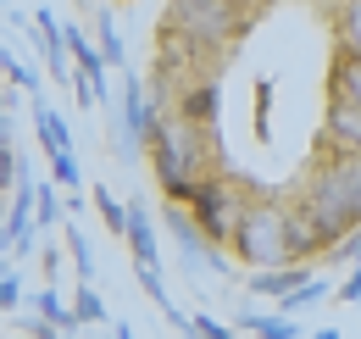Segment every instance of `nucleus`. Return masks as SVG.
<instances>
[{"label": "nucleus", "instance_id": "f257e3e1", "mask_svg": "<svg viewBox=\"0 0 361 339\" xmlns=\"http://www.w3.org/2000/svg\"><path fill=\"white\" fill-rule=\"evenodd\" d=\"M145 150H150V172L161 184L167 201H189V189L206 178V172L223 167V139L217 128H200L183 112H161L150 133H145Z\"/></svg>", "mask_w": 361, "mask_h": 339}, {"label": "nucleus", "instance_id": "f03ea898", "mask_svg": "<svg viewBox=\"0 0 361 339\" xmlns=\"http://www.w3.org/2000/svg\"><path fill=\"white\" fill-rule=\"evenodd\" d=\"M228 256H233L245 273L295 261V251H289V201L250 195L245 212H239V222H233V234H228Z\"/></svg>", "mask_w": 361, "mask_h": 339}, {"label": "nucleus", "instance_id": "7ed1b4c3", "mask_svg": "<svg viewBox=\"0 0 361 339\" xmlns=\"http://www.w3.org/2000/svg\"><path fill=\"white\" fill-rule=\"evenodd\" d=\"M250 23L256 11L245 0H167V28H178L183 40H195L212 56H228L250 34Z\"/></svg>", "mask_w": 361, "mask_h": 339}, {"label": "nucleus", "instance_id": "20e7f679", "mask_svg": "<svg viewBox=\"0 0 361 339\" xmlns=\"http://www.w3.org/2000/svg\"><path fill=\"white\" fill-rule=\"evenodd\" d=\"M245 184H233L228 178V167H217V172H206L195 189H189V217L200 222V234L212 239V245H223L228 251V234H233V222H239V212H245Z\"/></svg>", "mask_w": 361, "mask_h": 339}, {"label": "nucleus", "instance_id": "39448f33", "mask_svg": "<svg viewBox=\"0 0 361 339\" xmlns=\"http://www.w3.org/2000/svg\"><path fill=\"white\" fill-rule=\"evenodd\" d=\"M150 123H156V112H150L145 78H139L134 67H123V84H117V150H123V162H139V156H145Z\"/></svg>", "mask_w": 361, "mask_h": 339}, {"label": "nucleus", "instance_id": "423d86ee", "mask_svg": "<svg viewBox=\"0 0 361 339\" xmlns=\"http://www.w3.org/2000/svg\"><path fill=\"white\" fill-rule=\"evenodd\" d=\"M322 150L361 156V100L328 95V112H322Z\"/></svg>", "mask_w": 361, "mask_h": 339}, {"label": "nucleus", "instance_id": "0eeeda50", "mask_svg": "<svg viewBox=\"0 0 361 339\" xmlns=\"http://www.w3.org/2000/svg\"><path fill=\"white\" fill-rule=\"evenodd\" d=\"M306 278H317V261H283V267H256V273H245V295H256V300H283L289 290H300Z\"/></svg>", "mask_w": 361, "mask_h": 339}, {"label": "nucleus", "instance_id": "6e6552de", "mask_svg": "<svg viewBox=\"0 0 361 339\" xmlns=\"http://www.w3.org/2000/svg\"><path fill=\"white\" fill-rule=\"evenodd\" d=\"M28 112H34V133H39L45 156H67V150H73V128H67V117L50 106L45 95H28Z\"/></svg>", "mask_w": 361, "mask_h": 339}, {"label": "nucleus", "instance_id": "1a4fd4ad", "mask_svg": "<svg viewBox=\"0 0 361 339\" xmlns=\"http://www.w3.org/2000/svg\"><path fill=\"white\" fill-rule=\"evenodd\" d=\"M217 106H223V95H217V78H195V84H183L178 95H173V112L195 117L200 128H217Z\"/></svg>", "mask_w": 361, "mask_h": 339}, {"label": "nucleus", "instance_id": "9d476101", "mask_svg": "<svg viewBox=\"0 0 361 339\" xmlns=\"http://www.w3.org/2000/svg\"><path fill=\"white\" fill-rule=\"evenodd\" d=\"M233 328H245V334H256V339H300V317H283V311H250V306H239V311H233Z\"/></svg>", "mask_w": 361, "mask_h": 339}, {"label": "nucleus", "instance_id": "9b49d317", "mask_svg": "<svg viewBox=\"0 0 361 339\" xmlns=\"http://www.w3.org/2000/svg\"><path fill=\"white\" fill-rule=\"evenodd\" d=\"M317 167L328 172L339 189H345V201L356 206V217H361V156H345V150H322L317 156Z\"/></svg>", "mask_w": 361, "mask_h": 339}, {"label": "nucleus", "instance_id": "f8f14e48", "mask_svg": "<svg viewBox=\"0 0 361 339\" xmlns=\"http://www.w3.org/2000/svg\"><path fill=\"white\" fill-rule=\"evenodd\" d=\"M90 40H94V50L106 56V67L111 73H123L128 67V50H123V34H117V23H111V6H100L90 17Z\"/></svg>", "mask_w": 361, "mask_h": 339}, {"label": "nucleus", "instance_id": "ddd939ff", "mask_svg": "<svg viewBox=\"0 0 361 339\" xmlns=\"http://www.w3.org/2000/svg\"><path fill=\"white\" fill-rule=\"evenodd\" d=\"M328 95L361 100V50H339V44H334V61H328Z\"/></svg>", "mask_w": 361, "mask_h": 339}, {"label": "nucleus", "instance_id": "4468645a", "mask_svg": "<svg viewBox=\"0 0 361 339\" xmlns=\"http://www.w3.org/2000/svg\"><path fill=\"white\" fill-rule=\"evenodd\" d=\"M123 245L134 251V261H156V222H150L145 201H128V234H123Z\"/></svg>", "mask_w": 361, "mask_h": 339}, {"label": "nucleus", "instance_id": "2eb2a0df", "mask_svg": "<svg viewBox=\"0 0 361 339\" xmlns=\"http://www.w3.org/2000/svg\"><path fill=\"white\" fill-rule=\"evenodd\" d=\"M328 295H334V284H328V278H306L300 290H289L283 300H272V311H283V317H306L317 300H328Z\"/></svg>", "mask_w": 361, "mask_h": 339}, {"label": "nucleus", "instance_id": "dca6fc26", "mask_svg": "<svg viewBox=\"0 0 361 339\" xmlns=\"http://www.w3.org/2000/svg\"><path fill=\"white\" fill-rule=\"evenodd\" d=\"M61 239H67V261H73V273H78L84 284H94V273H100V267H94V245H90V234H84L78 222H67V228H61Z\"/></svg>", "mask_w": 361, "mask_h": 339}, {"label": "nucleus", "instance_id": "f3484780", "mask_svg": "<svg viewBox=\"0 0 361 339\" xmlns=\"http://www.w3.org/2000/svg\"><path fill=\"white\" fill-rule=\"evenodd\" d=\"M34 311H39V317H50V323H56L61 334H84V323H78L73 300H61L56 290H39V295H34Z\"/></svg>", "mask_w": 361, "mask_h": 339}, {"label": "nucleus", "instance_id": "a211bd4d", "mask_svg": "<svg viewBox=\"0 0 361 339\" xmlns=\"http://www.w3.org/2000/svg\"><path fill=\"white\" fill-rule=\"evenodd\" d=\"M334 44L339 50H361V0H339L334 6Z\"/></svg>", "mask_w": 361, "mask_h": 339}, {"label": "nucleus", "instance_id": "6ab92c4d", "mask_svg": "<svg viewBox=\"0 0 361 339\" xmlns=\"http://www.w3.org/2000/svg\"><path fill=\"white\" fill-rule=\"evenodd\" d=\"M90 206L100 212V222H106V234H117V239L128 234V201H117V195H111L106 184H100V189H90Z\"/></svg>", "mask_w": 361, "mask_h": 339}, {"label": "nucleus", "instance_id": "aec40b11", "mask_svg": "<svg viewBox=\"0 0 361 339\" xmlns=\"http://www.w3.org/2000/svg\"><path fill=\"white\" fill-rule=\"evenodd\" d=\"M23 167H28V156H23L17 133H0V195H11V189H17Z\"/></svg>", "mask_w": 361, "mask_h": 339}, {"label": "nucleus", "instance_id": "412c9836", "mask_svg": "<svg viewBox=\"0 0 361 339\" xmlns=\"http://www.w3.org/2000/svg\"><path fill=\"white\" fill-rule=\"evenodd\" d=\"M73 311H78L84 328H106V300H100V290L84 284V278H78V290H73Z\"/></svg>", "mask_w": 361, "mask_h": 339}, {"label": "nucleus", "instance_id": "4be33fe9", "mask_svg": "<svg viewBox=\"0 0 361 339\" xmlns=\"http://www.w3.org/2000/svg\"><path fill=\"white\" fill-rule=\"evenodd\" d=\"M0 73L11 78V89H23V95H39V73L11 50V44H0Z\"/></svg>", "mask_w": 361, "mask_h": 339}, {"label": "nucleus", "instance_id": "5701e85b", "mask_svg": "<svg viewBox=\"0 0 361 339\" xmlns=\"http://www.w3.org/2000/svg\"><path fill=\"white\" fill-rule=\"evenodd\" d=\"M239 328H228V323H217L212 311H189V323H183V339H233Z\"/></svg>", "mask_w": 361, "mask_h": 339}, {"label": "nucleus", "instance_id": "b1692460", "mask_svg": "<svg viewBox=\"0 0 361 339\" xmlns=\"http://www.w3.org/2000/svg\"><path fill=\"white\" fill-rule=\"evenodd\" d=\"M328 267H361V222L334 245V251H328Z\"/></svg>", "mask_w": 361, "mask_h": 339}, {"label": "nucleus", "instance_id": "393cba45", "mask_svg": "<svg viewBox=\"0 0 361 339\" xmlns=\"http://www.w3.org/2000/svg\"><path fill=\"white\" fill-rule=\"evenodd\" d=\"M17 306H23V278L0 273V311H17Z\"/></svg>", "mask_w": 361, "mask_h": 339}, {"label": "nucleus", "instance_id": "a878e982", "mask_svg": "<svg viewBox=\"0 0 361 339\" xmlns=\"http://www.w3.org/2000/svg\"><path fill=\"white\" fill-rule=\"evenodd\" d=\"M334 300H345V306H361V267H350V273H345V284L334 290Z\"/></svg>", "mask_w": 361, "mask_h": 339}, {"label": "nucleus", "instance_id": "bb28decb", "mask_svg": "<svg viewBox=\"0 0 361 339\" xmlns=\"http://www.w3.org/2000/svg\"><path fill=\"white\" fill-rule=\"evenodd\" d=\"M39 267H45V278H56V273H61V251L45 245V251H39Z\"/></svg>", "mask_w": 361, "mask_h": 339}, {"label": "nucleus", "instance_id": "cd10ccee", "mask_svg": "<svg viewBox=\"0 0 361 339\" xmlns=\"http://www.w3.org/2000/svg\"><path fill=\"white\" fill-rule=\"evenodd\" d=\"M111 339H139V334L128 328V323H111Z\"/></svg>", "mask_w": 361, "mask_h": 339}, {"label": "nucleus", "instance_id": "c85d7f7f", "mask_svg": "<svg viewBox=\"0 0 361 339\" xmlns=\"http://www.w3.org/2000/svg\"><path fill=\"white\" fill-rule=\"evenodd\" d=\"M312 339H345V334H339V328H317Z\"/></svg>", "mask_w": 361, "mask_h": 339}, {"label": "nucleus", "instance_id": "c756f323", "mask_svg": "<svg viewBox=\"0 0 361 339\" xmlns=\"http://www.w3.org/2000/svg\"><path fill=\"white\" fill-rule=\"evenodd\" d=\"M0 133H11V117H6V112H0Z\"/></svg>", "mask_w": 361, "mask_h": 339}, {"label": "nucleus", "instance_id": "7c9ffc66", "mask_svg": "<svg viewBox=\"0 0 361 339\" xmlns=\"http://www.w3.org/2000/svg\"><path fill=\"white\" fill-rule=\"evenodd\" d=\"M245 6H250V11H262V6H267V0H245Z\"/></svg>", "mask_w": 361, "mask_h": 339}, {"label": "nucleus", "instance_id": "2f4dec72", "mask_svg": "<svg viewBox=\"0 0 361 339\" xmlns=\"http://www.w3.org/2000/svg\"><path fill=\"white\" fill-rule=\"evenodd\" d=\"M0 273H11V267H6V251H0Z\"/></svg>", "mask_w": 361, "mask_h": 339}, {"label": "nucleus", "instance_id": "473e14b6", "mask_svg": "<svg viewBox=\"0 0 361 339\" xmlns=\"http://www.w3.org/2000/svg\"><path fill=\"white\" fill-rule=\"evenodd\" d=\"M0 112H6V95H0Z\"/></svg>", "mask_w": 361, "mask_h": 339}, {"label": "nucleus", "instance_id": "72a5a7b5", "mask_svg": "<svg viewBox=\"0 0 361 339\" xmlns=\"http://www.w3.org/2000/svg\"><path fill=\"white\" fill-rule=\"evenodd\" d=\"M100 339H111V334H100Z\"/></svg>", "mask_w": 361, "mask_h": 339}, {"label": "nucleus", "instance_id": "f704fd0d", "mask_svg": "<svg viewBox=\"0 0 361 339\" xmlns=\"http://www.w3.org/2000/svg\"><path fill=\"white\" fill-rule=\"evenodd\" d=\"M0 6H6V0H0Z\"/></svg>", "mask_w": 361, "mask_h": 339}]
</instances>
